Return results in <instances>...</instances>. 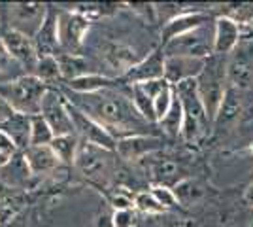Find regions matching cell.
Returning <instances> with one entry per match:
<instances>
[{
  "instance_id": "cell-30",
  "label": "cell",
  "mask_w": 253,
  "mask_h": 227,
  "mask_svg": "<svg viewBox=\"0 0 253 227\" xmlns=\"http://www.w3.org/2000/svg\"><path fill=\"white\" fill-rule=\"evenodd\" d=\"M55 138L51 127L43 121L42 116H34L31 121V146H49Z\"/></svg>"
},
{
  "instance_id": "cell-15",
  "label": "cell",
  "mask_w": 253,
  "mask_h": 227,
  "mask_svg": "<svg viewBox=\"0 0 253 227\" xmlns=\"http://www.w3.org/2000/svg\"><path fill=\"white\" fill-rule=\"evenodd\" d=\"M215 19L211 15V11H208L206 8H197V10H189L178 13L176 17H172L170 21H167L161 27V45L170 42L172 38H178L181 34L189 33L193 29L201 27L204 23Z\"/></svg>"
},
{
  "instance_id": "cell-38",
  "label": "cell",
  "mask_w": 253,
  "mask_h": 227,
  "mask_svg": "<svg viewBox=\"0 0 253 227\" xmlns=\"http://www.w3.org/2000/svg\"><path fill=\"white\" fill-rule=\"evenodd\" d=\"M244 201L253 208V180L246 185V189H244Z\"/></svg>"
},
{
  "instance_id": "cell-9",
  "label": "cell",
  "mask_w": 253,
  "mask_h": 227,
  "mask_svg": "<svg viewBox=\"0 0 253 227\" xmlns=\"http://www.w3.org/2000/svg\"><path fill=\"white\" fill-rule=\"evenodd\" d=\"M227 82L229 89L242 98L246 93H253V40H242L227 55Z\"/></svg>"
},
{
  "instance_id": "cell-40",
  "label": "cell",
  "mask_w": 253,
  "mask_h": 227,
  "mask_svg": "<svg viewBox=\"0 0 253 227\" xmlns=\"http://www.w3.org/2000/svg\"><path fill=\"white\" fill-rule=\"evenodd\" d=\"M8 159H10V157H6L4 153H0V169H2V167H4L6 163H8Z\"/></svg>"
},
{
  "instance_id": "cell-36",
  "label": "cell",
  "mask_w": 253,
  "mask_h": 227,
  "mask_svg": "<svg viewBox=\"0 0 253 227\" xmlns=\"http://www.w3.org/2000/svg\"><path fill=\"white\" fill-rule=\"evenodd\" d=\"M0 153H4L6 157H13V155L21 153V151L17 150V146L13 144V140L2 129H0Z\"/></svg>"
},
{
  "instance_id": "cell-37",
  "label": "cell",
  "mask_w": 253,
  "mask_h": 227,
  "mask_svg": "<svg viewBox=\"0 0 253 227\" xmlns=\"http://www.w3.org/2000/svg\"><path fill=\"white\" fill-rule=\"evenodd\" d=\"M13 114H15V112L10 108V104H8L4 98L0 97V127H2V125H4V123H6V121L13 116Z\"/></svg>"
},
{
  "instance_id": "cell-8",
  "label": "cell",
  "mask_w": 253,
  "mask_h": 227,
  "mask_svg": "<svg viewBox=\"0 0 253 227\" xmlns=\"http://www.w3.org/2000/svg\"><path fill=\"white\" fill-rule=\"evenodd\" d=\"M91 19L68 8H57V31H59V45L61 53L82 55L87 34L91 31Z\"/></svg>"
},
{
  "instance_id": "cell-16",
  "label": "cell",
  "mask_w": 253,
  "mask_h": 227,
  "mask_svg": "<svg viewBox=\"0 0 253 227\" xmlns=\"http://www.w3.org/2000/svg\"><path fill=\"white\" fill-rule=\"evenodd\" d=\"M70 116H72L76 135H78L80 140L87 142V144H95V146H100V148H108V150H116V138L106 129H102L96 121L87 118L84 112L74 108L72 104H70Z\"/></svg>"
},
{
  "instance_id": "cell-28",
  "label": "cell",
  "mask_w": 253,
  "mask_h": 227,
  "mask_svg": "<svg viewBox=\"0 0 253 227\" xmlns=\"http://www.w3.org/2000/svg\"><path fill=\"white\" fill-rule=\"evenodd\" d=\"M128 93H130V100H132L134 108L138 110V114L144 119H148L149 123L157 125V121H155V112H153V98L144 91V87L140 86V84L128 86Z\"/></svg>"
},
{
  "instance_id": "cell-24",
  "label": "cell",
  "mask_w": 253,
  "mask_h": 227,
  "mask_svg": "<svg viewBox=\"0 0 253 227\" xmlns=\"http://www.w3.org/2000/svg\"><path fill=\"white\" fill-rule=\"evenodd\" d=\"M80 144L82 140L78 138V135H63V136H55L51 140V150L53 153L57 155V159L61 161L63 167H70L76 161V155H78V150H80Z\"/></svg>"
},
{
  "instance_id": "cell-5",
  "label": "cell",
  "mask_w": 253,
  "mask_h": 227,
  "mask_svg": "<svg viewBox=\"0 0 253 227\" xmlns=\"http://www.w3.org/2000/svg\"><path fill=\"white\" fill-rule=\"evenodd\" d=\"M49 86L40 82L36 76L23 74L11 78L8 82H0V97L4 98L10 108L25 116H40L42 98Z\"/></svg>"
},
{
  "instance_id": "cell-17",
  "label": "cell",
  "mask_w": 253,
  "mask_h": 227,
  "mask_svg": "<svg viewBox=\"0 0 253 227\" xmlns=\"http://www.w3.org/2000/svg\"><path fill=\"white\" fill-rule=\"evenodd\" d=\"M242 27L238 23L227 17V15H217L215 17V34H213V55L227 57L231 55L238 44L242 42Z\"/></svg>"
},
{
  "instance_id": "cell-3",
  "label": "cell",
  "mask_w": 253,
  "mask_h": 227,
  "mask_svg": "<svg viewBox=\"0 0 253 227\" xmlns=\"http://www.w3.org/2000/svg\"><path fill=\"white\" fill-rule=\"evenodd\" d=\"M174 93L178 97L183 112V127H181V140L189 146H199L210 136L213 123L210 121L202 100L197 93V82H183L174 86Z\"/></svg>"
},
{
  "instance_id": "cell-33",
  "label": "cell",
  "mask_w": 253,
  "mask_h": 227,
  "mask_svg": "<svg viewBox=\"0 0 253 227\" xmlns=\"http://www.w3.org/2000/svg\"><path fill=\"white\" fill-rule=\"evenodd\" d=\"M149 191L151 195L157 199V203L161 206L167 208V212L172 210V208H178V199L174 195V189L172 187H167V185H149Z\"/></svg>"
},
{
  "instance_id": "cell-25",
  "label": "cell",
  "mask_w": 253,
  "mask_h": 227,
  "mask_svg": "<svg viewBox=\"0 0 253 227\" xmlns=\"http://www.w3.org/2000/svg\"><path fill=\"white\" fill-rule=\"evenodd\" d=\"M31 76H36L40 82H43L49 87H59L63 84V76H61V68H59V61L55 55L49 57H38V63L34 66Z\"/></svg>"
},
{
  "instance_id": "cell-10",
  "label": "cell",
  "mask_w": 253,
  "mask_h": 227,
  "mask_svg": "<svg viewBox=\"0 0 253 227\" xmlns=\"http://www.w3.org/2000/svg\"><path fill=\"white\" fill-rule=\"evenodd\" d=\"M40 116L51 127L55 136L76 135L74 121L70 116V104L59 87H49L42 98Z\"/></svg>"
},
{
  "instance_id": "cell-31",
  "label": "cell",
  "mask_w": 253,
  "mask_h": 227,
  "mask_svg": "<svg viewBox=\"0 0 253 227\" xmlns=\"http://www.w3.org/2000/svg\"><path fill=\"white\" fill-rule=\"evenodd\" d=\"M174 98H176V93H174V86H170V84L167 87H163L161 93L155 97V100H153V112H155V121L157 123L169 114V110L174 104Z\"/></svg>"
},
{
  "instance_id": "cell-18",
  "label": "cell",
  "mask_w": 253,
  "mask_h": 227,
  "mask_svg": "<svg viewBox=\"0 0 253 227\" xmlns=\"http://www.w3.org/2000/svg\"><path fill=\"white\" fill-rule=\"evenodd\" d=\"M23 157H25V161L29 165V171L36 180L51 176L59 169H63L61 161L53 153L51 146H29L23 151Z\"/></svg>"
},
{
  "instance_id": "cell-32",
  "label": "cell",
  "mask_w": 253,
  "mask_h": 227,
  "mask_svg": "<svg viewBox=\"0 0 253 227\" xmlns=\"http://www.w3.org/2000/svg\"><path fill=\"white\" fill-rule=\"evenodd\" d=\"M125 6H128V10L132 13H136L144 23H148V25H157L159 23L157 6L155 4H151V2L149 4L148 2H128Z\"/></svg>"
},
{
  "instance_id": "cell-14",
  "label": "cell",
  "mask_w": 253,
  "mask_h": 227,
  "mask_svg": "<svg viewBox=\"0 0 253 227\" xmlns=\"http://www.w3.org/2000/svg\"><path fill=\"white\" fill-rule=\"evenodd\" d=\"M208 59L181 57V55H165V80L170 86H179L183 82L197 80L206 66Z\"/></svg>"
},
{
  "instance_id": "cell-7",
  "label": "cell",
  "mask_w": 253,
  "mask_h": 227,
  "mask_svg": "<svg viewBox=\"0 0 253 227\" xmlns=\"http://www.w3.org/2000/svg\"><path fill=\"white\" fill-rule=\"evenodd\" d=\"M213 34H215V19L204 23L178 38H172L170 42L163 44L161 49L165 55L210 59L213 55Z\"/></svg>"
},
{
  "instance_id": "cell-19",
  "label": "cell",
  "mask_w": 253,
  "mask_h": 227,
  "mask_svg": "<svg viewBox=\"0 0 253 227\" xmlns=\"http://www.w3.org/2000/svg\"><path fill=\"white\" fill-rule=\"evenodd\" d=\"M36 180L29 171V165L25 161L23 153H17L8 159V163L0 169V184L6 189L13 191H25L31 187V182Z\"/></svg>"
},
{
  "instance_id": "cell-26",
  "label": "cell",
  "mask_w": 253,
  "mask_h": 227,
  "mask_svg": "<svg viewBox=\"0 0 253 227\" xmlns=\"http://www.w3.org/2000/svg\"><path fill=\"white\" fill-rule=\"evenodd\" d=\"M174 195H176V199H178V205L181 206H193L197 205V203H201L202 199H204V187L199 180H193V178H185V180H181L179 184H176L174 187Z\"/></svg>"
},
{
  "instance_id": "cell-11",
  "label": "cell",
  "mask_w": 253,
  "mask_h": 227,
  "mask_svg": "<svg viewBox=\"0 0 253 227\" xmlns=\"http://www.w3.org/2000/svg\"><path fill=\"white\" fill-rule=\"evenodd\" d=\"M167 138L161 135H134L116 142L117 157L126 165H138L165 150Z\"/></svg>"
},
{
  "instance_id": "cell-20",
  "label": "cell",
  "mask_w": 253,
  "mask_h": 227,
  "mask_svg": "<svg viewBox=\"0 0 253 227\" xmlns=\"http://www.w3.org/2000/svg\"><path fill=\"white\" fill-rule=\"evenodd\" d=\"M38 57H49V55L61 53V45H59V31H57V6L49 8V13L45 17L43 25L40 27L38 34L32 38Z\"/></svg>"
},
{
  "instance_id": "cell-13",
  "label": "cell",
  "mask_w": 253,
  "mask_h": 227,
  "mask_svg": "<svg viewBox=\"0 0 253 227\" xmlns=\"http://www.w3.org/2000/svg\"><path fill=\"white\" fill-rule=\"evenodd\" d=\"M153 80H165V53L161 45L151 49L146 57H142L136 65H132L119 78V82L125 86H136Z\"/></svg>"
},
{
  "instance_id": "cell-1",
  "label": "cell",
  "mask_w": 253,
  "mask_h": 227,
  "mask_svg": "<svg viewBox=\"0 0 253 227\" xmlns=\"http://www.w3.org/2000/svg\"><path fill=\"white\" fill-rule=\"evenodd\" d=\"M59 89L63 91L66 100L74 108L96 121L116 140L134 136V135H161L157 125L149 123L148 119H144L138 114V110L130 100L128 86L121 82L116 87H108L89 95H78L64 87H59Z\"/></svg>"
},
{
  "instance_id": "cell-39",
  "label": "cell",
  "mask_w": 253,
  "mask_h": 227,
  "mask_svg": "<svg viewBox=\"0 0 253 227\" xmlns=\"http://www.w3.org/2000/svg\"><path fill=\"white\" fill-rule=\"evenodd\" d=\"M169 227H193V226H191L189 222H178V224H172Z\"/></svg>"
},
{
  "instance_id": "cell-12",
  "label": "cell",
  "mask_w": 253,
  "mask_h": 227,
  "mask_svg": "<svg viewBox=\"0 0 253 227\" xmlns=\"http://www.w3.org/2000/svg\"><path fill=\"white\" fill-rule=\"evenodd\" d=\"M0 42L11 57V61L19 68H23L25 74H32L34 66L38 63V51H36L34 40L15 31L0 29Z\"/></svg>"
},
{
  "instance_id": "cell-29",
  "label": "cell",
  "mask_w": 253,
  "mask_h": 227,
  "mask_svg": "<svg viewBox=\"0 0 253 227\" xmlns=\"http://www.w3.org/2000/svg\"><path fill=\"white\" fill-rule=\"evenodd\" d=\"M134 210L138 214H144V216H161L167 212V208L159 205L157 199L151 195L149 189L134 193Z\"/></svg>"
},
{
  "instance_id": "cell-27",
  "label": "cell",
  "mask_w": 253,
  "mask_h": 227,
  "mask_svg": "<svg viewBox=\"0 0 253 227\" xmlns=\"http://www.w3.org/2000/svg\"><path fill=\"white\" fill-rule=\"evenodd\" d=\"M23 205H25L23 191L6 189V193L0 195V227H6L10 222H13V218L21 212Z\"/></svg>"
},
{
  "instance_id": "cell-42",
  "label": "cell",
  "mask_w": 253,
  "mask_h": 227,
  "mask_svg": "<svg viewBox=\"0 0 253 227\" xmlns=\"http://www.w3.org/2000/svg\"><path fill=\"white\" fill-rule=\"evenodd\" d=\"M250 227H253V224H252V226H250Z\"/></svg>"
},
{
  "instance_id": "cell-4",
  "label": "cell",
  "mask_w": 253,
  "mask_h": 227,
  "mask_svg": "<svg viewBox=\"0 0 253 227\" xmlns=\"http://www.w3.org/2000/svg\"><path fill=\"white\" fill-rule=\"evenodd\" d=\"M197 82V93L202 100V106L206 110L208 118L213 123L225 97L229 91L227 82V57L221 55H211L206 61V66L201 72V76L195 80Z\"/></svg>"
},
{
  "instance_id": "cell-41",
  "label": "cell",
  "mask_w": 253,
  "mask_h": 227,
  "mask_svg": "<svg viewBox=\"0 0 253 227\" xmlns=\"http://www.w3.org/2000/svg\"><path fill=\"white\" fill-rule=\"evenodd\" d=\"M0 29H2V23H0Z\"/></svg>"
},
{
  "instance_id": "cell-22",
  "label": "cell",
  "mask_w": 253,
  "mask_h": 227,
  "mask_svg": "<svg viewBox=\"0 0 253 227\" xmlns=\"http://www.w3.org/2000/svg\"><path fill=\"white\" fill-rule=\"evenodd\" d=\"M117 84H119V80L112 78V76L89 74L84 76V78H78V80H72V82L61 84L59 87H64V89L78 93V95H89V93H98V91L108 89V87H116Z\"/></svg>"
},
{
  "instance_id": "cell-23",
  "label": "cell",
  "mask_w": 253,
  "mask_h": 227,
  "mask_svg": "<svg viewBox=\"0 0 253 227\" xmlns=\"http://www.w3.org/2000/svg\"><path fill=\"white\" fill-rule=\"evenodd\" d=\"M31 116H25V114H13L0 129L4 131L8 136H10L13 144L17 146V150L25 151L31 146Z\"/></svg>"
},
{
  "instance_id": "cell-2",
  "label": "cell",
  "mask_w": 253,
  "mask_h": 227,
  "mask_svg": "<svg viewBox=\"0 0 253 227\" xmlns=\"http://www.w3.org/2000/svg\"><path fill=\"white\" fill-rule=\"evenodd\" d=\"M72 169L87 184L106 193L117 187V178L121 173V159L117 157L116 150L82 142Z\"/></svg>"
},
{
  "instance_id": "cell-21",
  "label": "cell",
  "mask_w": 253,
  "mask_h": 227,
  "mask_svg": "<svg viewBox=\"0 0 253 227\" xmlns=\"http://www.w3.org/2000/svg\"><path fill=\"white\" fill-rule=\"evenodd\" d=\"M57 61H59V68H61V76H63V84L89 74H102L98 70V65H95L91 59H87L84 55L59 53Z\"/></svg>"
},
{
  "instance_id": "cell-6",
  "label": "cell",
  "mask_w": 253,
  "mask_h": 227,
  "mask_svg": "<svg viewBox=\"0 0 253 227\" xmlns=\"http://www.w3.org/2000/svg\"><path fill=\"white\" fill-rule=\"evenodd\" d=\"M49 4L43 2H11V4H0V23L2 29L15 31V33L34 38L40 27L43 25Z\"/></svg>"
},
{
  "instance_id": "cell-35",
  "label": "cell",
  "mask_w": 253,
  "mask_h": 227,
  "mask_svg": "<svg viewBox=\"0 0 253 227\" xmlns=\"http://www.w3.org/2000/svg\"><path fill=\"white\" fill-rule=\"evenodd\" d=\"M19 66L11 61V57L8 55V51L4 49V45L0 42V82H8L11 80V70H17Z\"/></svg>"
},
{
  "instance_id": "cell-34",
  "label": "cell",
  "mask_w": 253,
  "mask_h": 227,
  "mask_svg": "<svg viewBox=\"0 0 253 227\" xmlns=\"http://www.w3.org/2000/svg\"><path fill=\"white\" fill-rule=\"evenodd\" d=\"M138 214L134 208H128V210H116L114 212V227H136L138 226Z\"/></svg>"
}]
</instances>
